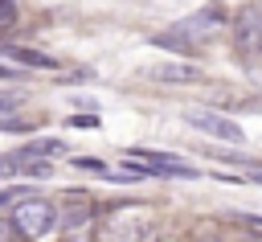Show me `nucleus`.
I'll return each mask as SVG.
<instances>
[{
    "mask_svg": "<svg viewBox=\"0 0 262 242\" xmlns=\"http://www.w3.org/2000/svg\"><path fill=\"white\" fill-rule=\"evenodd\" d=\"M225 29V12L221 8H201V12H192V16H184V21H176L168 33H156L151 41L160 45V49H176V53H192L196 45H205L209 37H217Z\"/></svg>",
    "mask_w": 262,
    "mask_h": 242,
    "instance_id": "f257e3e1",
    "label": "nucleus"
},
{
    "mask_svg": "<svg viewBox=\"0 0 262 242\" xmlns=\"http://www.w3.org/2000/svg\"><path fill=\"white\" fill-rule=\"evenodd\" d=\"M8 226H12L25 242H41V238L53 234V226H57V205L45 201V197H25V201L12 205Z\"/></svg>",
    "mask_w": 262,
    "mask_h": 242,
    "instance_id": "f03ea898",
    "label": "nucleus"
},
{
    "mask_svg": "<svg viewBox=\"0 0 262 242\" xmlns=\"http://www.w3.org/2000/svg\"><path fill=\"white\" fill-rule=\"evenodd\" d=\"M160 221L151 217V209L135 205V209H115L102 221V242H156Z\"/></svg>",
    "mask_w": 262,
    "mask_h": 242,
    "instance_id": "7ed1b4c3",
    "label": "nucleus"
},
{
    "mask_svg": "<svg viewBox=\"0 0 262 242\" xmlns=\"http://www.w3.org/2000/svg\"><path fill=\"white\" fill-rule=\"evenodd\" d=\"M123 160H127L131 176H160V172H168V176H196L192 164H184V160H176L168 152H151V148H127Z\"/></svg>",
    "mask_w": 262,
    "mask_h": 242,
    "instance_id": "20e7f679",
    "label": "nucleus"
},
{
    "mask_svg": "<svg viewBox=\"0 0 262 242\" xmlns=\"http://www.w3.org/2000/svg\"><path fill=\"white\" fill-rule=\"evenodd\" d=\"M229 33H233L237 53H246V57H262V8H258V4L237 8V16H233Z\"/></svg>",
    "mask_w": 262,
    "mask_h": 242,
    "instance_id": "39448f33",
    "label": "nucleus"
},
{
    "mask_svg": "<svg viewBox=\"0 0 262 242\" xmlns=\"http://www.w3.org/2000/svg\"><path fill=\"white\" fill-rule=\"evenodd\" d=\"M184 119H188V127H196V131H205V135H213V139H225V144H242V127H237L229 115H221V111H209V107H192Z\"/></svg>",
    "mask_w": 262,
    "mask_h": 242,
    "instance_id": "423d86ee",
    "label": "nucleus"
},
{
    "mask_svg": "<svg viewBox=\"0 0 262 242\" xmlns=\"http://www.w3.org/2000/svg\"><path fill=\"white\" fill-rule=\"evenodd\" d=\"M147 78L151 82H196L201 70L188 62H160V66H147Z\"/></svg>",
    "mask_w": 262,
    "mask_h": 242,
    "instance_id": "0eeeda50",
    "label": "nucleus"
},
{
    "mask_svg": "<svg viewBox=\"0 0 262 242\" xmlns=\"http://www.w3.org/2000/svg\"><path fill=\"white\" fill-rule=\"evenodd\" d=\"M8 62H20V66H41V70H57V57L49 53H37V49H25V45H4L0 49Z\"/></svg>",
    "mask_w": 262,
    "mask_h": 242,
    "instance_id": "6e6552de",
    "label": "nucleus"
},
{
    "mask_svg": "<svg viewBox=\"0 0 262 242\" xmlns=\"http://www.w3.org/2000/svg\"><path fill=\"white\" fill-rule=\"evenodd\" d=\"M57 152H66L61 139H33V144H25V148L12 152V156H20V160H49V156H57Z\"/></svg>",
    "mask_w": 262,
    "mask_h": 242,
    "instance_id": "1a4fd4ad",
    "label": "nucleus"
},
{
    "mask_svg": "<svg viewBox=\"0 0 262 242\" xmlns=\"http://www.w3.org/2000/svg\"><path fill=\"white\" fill-rule=\"evenodd\" d=\"M12 16H16V0H4V4H0V29H8V25H16Z\"/></svg>",
    "mask_w": 262,
    "mask_h": 242,
    "instance_id": "9d476101",
    "label": "nucleus"
},
{
    "mask_svg": "<svg viewBox=\"0 0 262 242\" xmlns=\"http://www.w3.org/2000/svg\"><path fill=\"white\" fill-rule=\"evenodd\" d=\"M70 123H74V127H98L94 115H78V119H70Z\"/></svg>",
    "mask_w": 262,
    "mask_h": 242,
    "instance_id": "9b49d317",
    "label": "nucleus"
},
{
    "mask_svg": "<svg viewBox=\"0 0 262 242\" xmlns=\"http://www.w3.org/2000/svg\"><path fill=\"white\" fill-rule=\"evenodd\" d=\"M242 221H246V226H254V230H262V217H250V213H242Z\"/></svg>",
    "mask_w": 262,
    "mask_h": 242,
    "instance_id": "f8f14e48",
    "label": "nucleus"
}]
</instances>
